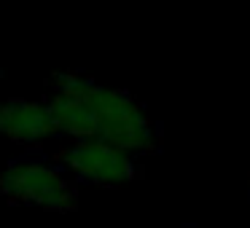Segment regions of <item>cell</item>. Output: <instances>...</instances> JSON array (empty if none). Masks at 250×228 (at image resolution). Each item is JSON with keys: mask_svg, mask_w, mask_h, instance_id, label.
I'll return each mask as SVG.
<instances>
[{"mask_svg": "<svg viewBox=\"0 0 250 228\" xmlns=\"http://www.w3.org/2000/svg\"><path fill=\"white\" fill-rule=\"evenodd\" d=\"M89 105L97 118V137L126 153H151L156 148V126L146 108L121 89L97 86L86 78L83 86Z\"/></svg>", "mask_w": 250, "mask_h": 228, "instance_id": "obj_1", "label": "cell"}, {"mask_svg": "<svg viewBox=\"0 0 250 228\" xmlns=\"http://www.w3.org/2000/svg\"><path fill=\"white\" fill-rule=\"evenodd\" d=\"M0 193L8 201L49 212H70L78 204L76 185L43 158H17L0 172Z\"/></svg>", "mask_w": 250, "mask_h": 228, "instance_id": "obj_2", "label": "cell"}, {"mask_svg": "<svg viewBox=\"0 0 250 228\" xmlns=\"http://www.w3.org/2000/svg\"><path fill=\"white\" fill-rule=\"evenodd\" d=\"M65 167L76 174L78 180L103 188H116L137 177V164L132 153L100 140V137H86V140H73L70 148L62 153Z\"/></svg>", "mask_w": 250, "mask_h": 228, "instance_id": "obj_3", "label": "cell"}, {"mask_svg": "<svg viewBox=\"0 0 250 228\" xmlns=\"http://www.w3.org/2000/svg\"><path fill=\"white\" fill-rule=\"evenodd\" d=\"M54 134H60V126L46 102H30V99L0 102V137H8L22 145H35Z\"/></svg>", "mask_w": 250, "mask_h": 228, "instance_id": "obj_4", "label": "cell"}]
</instances>
